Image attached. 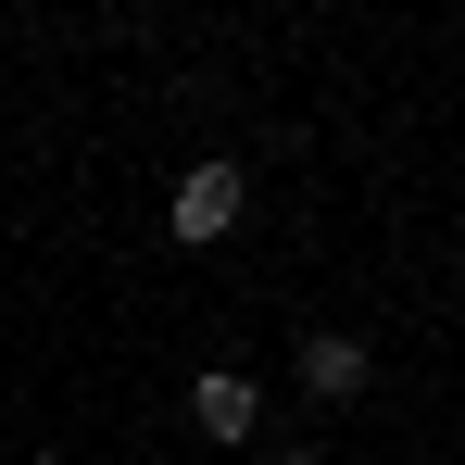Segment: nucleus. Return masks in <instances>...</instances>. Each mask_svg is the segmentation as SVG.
Here are the masks:
<instances>
[{
	"mask_svg": "<svg viewBox=\"0 0 465 465\" xmlns=\"http://www.w3.org/2000/svg\"><path fill=\"white\" fill-rule=\"evenodd\" d=\"M189 415H202V440H252L264 428V390L239 378V365H214V378H189Z\"/></svg>",
	"mask_w": 465,
	"mask_h": 465,
	"instance_id": "3",
	"label": "nucleus"
},
{
	"mask_svg": "<svg viewBox=\"0 0 465 465\" xmlns=\"http://www.w3.org/2000/svg\"><path fill=\"white\" fill-rule=\"evenodd\" d=\"M264 465H314V453H302V440H277V453H264Z\"/></svg>",
	"mask_w": 465,
	"mask_h": 465,
	"instance_id": "4",
	"label": "nucleus"
},
{
	"mask_svg": "<svg viewBox=\"0 0 465 465\" xmlns=\"http://www.w3.org/2000/svg\"><path fill=\"white\" fill-rule=\"evenodd\" d=\"M290 378H302L314 402H352V390L378 378V352H365V340H340V327H314V340H290Z\"/></svg>",
	"mask_w": 465,
	"mask_h": 465,
	"instance_id": "2",
	"label": "nucleus"
},
{
	"mask_svg": "<svg viewBox=\"0 0 465 465\" xmlns=\"http://www.w3.org/2000/svg\"><path fill=\"white\" fill-rule=\"evenodd\" d=\"M239 202H252V176H239V163H189V176H176V239H189V252H202V239H227Z\"/></svg>",
	"mask_w": 465,
	"mask_h": 465,
	"instance_id": "1",
	"label": "nucleus"
}]
</instances>
